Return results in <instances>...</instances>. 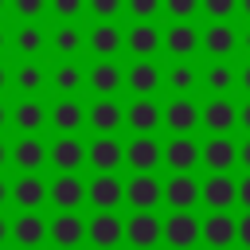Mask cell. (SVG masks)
I'll return each mask as SVG.
<instances>
[{"instance_id": "6da1fadb", "label": "cell", "mask_w": 250, "mask_h": 250, "mask_svg": "<svg viewBox=\"0 0 250 250\" xmlns=\"http://www.w3.org/2000/svg\"><path fill=\"white\" fill-rule=\"evenodd\" d=\"M199 238H203V223L191 215V207H176L164 219V242H172V246H195Z\"/></svg>"}, {"instance_id": "7a4b0ae2", "label": "cell", "mask_w": 250, "mask_h": 250, "mask_svg": "<svg viewBox=\"0 0 250 250\" xmlns=\"http://www.w3.org/2000/svg\"><path fill=\"white\" fill-rule=\"evenodd\" d=\"M164 125H168L172 133H191V129L203 125V109H199L188 94H176V98L164 105Z\"/></svg>"}, {"instance_id": "3957f363", "label": "cell", "mask_w": 250, "mask_h": 250, "mask_svg": "<svg viewBox=\"0 0 250 250\" xmlns=\"http://www.w3.org/2000/svg\"><path fill=\"white\" fill-rule=\"evenodd\" d=\"M160 160H164V148L156 145L152 133H137V137L125 145V164H129L133 172H152Z\"/></svg>"}, {"instance_id": "277c9868", "label": "cell", "mask_w": 250, "mask_h": 250, "mask_svg": "<svg viewBox=\"0 0 250 250\" xmlns=\"http://www.w3.org/2000/svg\"><path fill=\"white\" fill-rule=\"evenodd\" d=\"M199 195H203V203L211 211H227L238 199V180L230 172H211V180H203V191Z\"/></svg>"}, {"instance_id": "5b68a950", "label": "cell", "mask_w": 250, "mask_h": 250, "mask_svg": "<svg viewBox=\"0 0 250 250\" xmlns=\"http://www.w3.org/2000/svg\"><path fill=\"white\" fill-rule=\"evenodd\" d=\"M199 156H203V148L191 141V133H176V137L164 145V164H168L172 172H191V168L199 164Z\"/></svg>"}, {"instance_id": "8992f818", "label": "cell", "mask_w": 250, "mask_h": 250, "mask_svg": "<svg viewBox=\"0 0 250 250\" xmlns=\"http://www.w3.org/2000/svg\"><path fill=\"white\" fill-rule=\"evenodd\" d=\"M199 164H203V168H211V172H230V168L238 164V145H234L227 133H215V137L203 145Z\"/></svg>"}, {"instance_id": "52a82bcc", "label": "cell", "mask_w": 250, "mask_h": 250, "mask_svg": "<svg viewBox=\"0 0 250 250\" xmlns=\"http://www.w3.org/2000/svg\"><path fill=\"white\" fill-rule=\"evenodd\" d=\"M125 199H129L137 211H152V207L164 199V184H156L152 172H137V176L125 184Z\"/></svg>"}, {"instance_id": "ba28073f", "label": "cell", "mask_w": 250, "mask_h": 250, "mask_svg": "<svg viewBox=\"0 0 250 250\" xmlns=\"http://www.w3.org/2000/svg\"><path fill=\"white\" fill-rule=\"evenodd\" d=\"M125 125L133 133H152L156 125H164V109L152 102V94H137V102L125 109Z\"/></svg>"}, {"instance_id": "9c48e42d", "label": "cell", "mask_w": 250, "mask_h": 250, "mask_svg": "<svg viewBox=\"0 0 250 250\" xmlns=\"http://www.w3.org/2000/svg\"><path fill=\"white\" fill-rule=\"evenodd\" d=\"M238 125V109L227 94H211V102L203 105V129L211 133H230Z\"/></svg>"}, {"instance_id": "30bf717a", "label": "cell", "mask_w": 250, "mask_h": 250, "mask_svg": "<svg viewBox=\"0 0 250 250\" xmlns=\"http://www.w3.org/2000/svg\"><path fill=\"white\" fill-rule=\"evenodd\" d=\"M199 47H203L211 59H227V55H234V47H238V31H234L227 20H215V23L203 31Z\"/></svg>"}, {"instance_id": "8fae6325", "label": "cell", "mask_w": 250, "mask_h": 250, "mask_svg": "<svg viewBox=\"0 0 250 250\" xmlns=\"http://www.w3.org/2000/svg\"><path fill=\"white\" fill-rule=\"evenodd\" d=\"M199 31L188 23V20H180V23H172L168 31H164V51L172 55V59H191L195 55V47H199Z\"/></svg>"}, {"instance_id": "7c38bea8", "label": "cell", "mask_w": 250, "mask_h": 250, "mask_svg": "<svg viewBox=\"0 0 250 250\" xmlns=\"http://www.w3.org/2000/svg\"><path fill=\"white\" fill-rule=\"evenodd\" d=\"M125 238H129L133 246H152V242L164 238V223H160L152 211H137V215L125 223Z\"/></svg>"}, {"instance_id": "4fadbf2b", "label": "cell", "mask_w": 250, "mask_h": 250, "mask_svg": "<svg viewBox=\"0 0 250 250\" xmlns=\"http://www.w3.org/2000/svg\"><path fill=\"white\" fill-rule=\"evenodd\" d=\"M125 47H129L137 59H152V55L164 47V35H160L148 20H137V27H129V35H125Z\"/></svg>"}, {"instance_id": "5bb4252c", "label": "cell", "mask_w": 250, "mask_h": 250, "mask_svg": "<svg viewBox=\"0 0 250 250\" xmlns=\"http://www.w3.org/2000/svg\"><path fill=\"white\" fill-rule=\"evenodd\" d=\"M86 199H90L98 211H113V207L125 199V184H117V180H113V172H102V176L86 188Z\"/></svg>"}, {"instance_id": "9a60e30c", "label": "cell", "mask_w": 250, "mask_h": 250, "mask_svg": "<svg viewBox=\"0 0 250 250\" xmlns=\"http://www.w3.org/2000/svg\"><path fill=\"white\" fill-rule=\"evenodd\" d=\"M203 184H195L191 180V172H176L168 184H164V199H168V207L176 211V207H191V203H199L203 195Z\"/></svg>"}, {"instance_id": "2e32d148", "label": "cell", "mask_w": 250, "mask_h": 250, "mask_svg": "<svg viewBox=\"0 0 250 250\" xmlns=\"http://www.w3.org/2000/svg\"><path fill=\"white\" fill-rule=\"evenodd\" d=\"M86 152H90V164H94L98 172H113V168H121V164H125V148H121L109 133H102Z\"/></svg>"}, {"instance_id": "e0dca14e", "label": "cell", "mask_w": 250, "mask_h": 250, "mask_svg": "<svg viewBox=\"0 0 250 250\" xmlns=\"http://www.w3.org/2000/svg\"><path fill=\"white\" fill-rule=\"evenodd\" d=\"M234 238H238V223L227 211H211L203 219V242L207 246H230Z\"/></svg>"}, {"instance_id": "ac0fdd59", "label": "cell", "mask_w": 250, "mask_h": 250, "mask_svg": "<svg viewBox=\"0 0 250 250\" xmlns=\"http://www.w3.org/2000/svg\"><path fill=\"white\" fill-rule=\"evenodd\" d=\"M160 82H164V74L156 70L152 59H137V62L129 66V74H125V86H129L133 94H156Z\"/></svg>"}, {"instance_id": "d6986e66", "label": "cell", "mask_w": 250, "mask_h": 250, "mask_svg": "<svg viewBox=\"0 0 250 250\" xmlns=\"http://www.w3.org/2000/svg\"><path fill=\"white\" fill-rule=\"evenodd\" d=\"M51 199H55L62 211H74V207L86 199V184H82L78 176H70V172H66V176H59V180L51 184Z\"/></svg>"}, {"instance_id": "ffe728a7", "label": "cell", "mask_w": 250, "mask_h": 250, "mask_svg": "<svg viewBox=\"0 0 250 250\" xmlns=\"http://www.w3.org/2000/svg\"><path fill=\"white\" fill-rule=\"evenodd\" d=\"M164 82H168V90H172V94H191V90L203 82V74H199V70H195L188 59H176V62L168 66Z\"/></svg>"}, {"instance_id": "44dd1931", "label": "cell", "mask_w": 250, "mask_h": 250, "mask_svg": "<svg viewBox=\"0 0 250 250\" xmlns=\"http://www.w3.org/2000/svg\"><path fill=\"white\" fill-rule=\"evenodd\" d=\"M90 125H94L98 133H113V129H121V125H125V109L105 94V98L90 109Z\"/></svg>"}, {"instance_id": "7402d4cb", "label": "cell", "mask_w": 250, "mask_h": 250, "mask_svg": "<svg viewBox=\"0 0 250 250\" xmlns=\"http://www.w3.org/2000/svg\"><path fill=\"white\" fill-rule=\"evenodd\" d=\"M86 230H90V238H94L98 246H113V242H121V238H125V227H121V219H117V215H109V211L94 215Z\"/></svg>"}, {"instance_id": "603a6c76", "label": "cell", "mask_w": 250, "mask_h": 250, "mask_svg": "<svg viewBox=\"0 0 250 250\" xmlns=\"http://www.w3.org/2000/svg\"><path fill=\"white\" fill-rule=\"evenodd\" d=\"M234 82H238V74H234V66H230L227 59H215V62L203 70V86H207V94H230Z\"/></svg>"}, {"instance_id": "cb8c5ba5", "label": "cell", "mask_w": 250, "mask_h": 250, "mask_svg": "<svg viewBox=\"0 0 250 250\" xmlns=\"http://www.w3.org/2000/svg\"><path fill=\"white\" fill-rule=\"evenodd\" d=\"M121 43H125V35H121L113 23H98V27L90 31V51L102 55V59H113V55L121 51Z\"/></svg>"}, {"instance_id": "d4e9b609", "label": "cell", "mask_w": 250, "mask_h": 250, "mask_svg": "<svg viewBox=\"0 0 250 250\" xmlns=\"http://www.w3.org/2000/svg\"><path fill=\"white\" fill-rule=\"evenodd\" d=\"M86 156H90V152H86L74 137H59V141H55V148H51V160L59 164V172H74Z\"/></svg>"}, {"instance_id": "484cf974", "label": "cell", "mask_w": 250, "mask_h": 250, "mask_svg": "<svg viewBox=\"0 0 250 250\" xmlns=\"http://www.w3.org/2000/svg\"><path fill=\"white\" fill-rule=\"evenodd\" d=\"M125 82V74L113 66V62H94V70H90V86H94V94H117V86Z\"/></svg>"}, {"instance_id": "4316f807", "label": "cell", "mask_w": 250, "mask_h": 250, "mask_svg": "<svg viewBox=\"0 0 250 250\" xmlns=\"http://www.w3.org/2000/svg\"><path fill=\"white\" fill-rule=\"evenodd\" d=\"M51 234H55V242H62V246H74V242H82L90 230L82 227V219L78 215H70V211H62L59 219H55V227H51Z\"/></svg>"}, {"instance_id": "83f0119b", "label": "cell", "mask_w": 250, "mask_h": 250, "mask_svg": "<svg viewBox=\"0 0 250 250\" xmlns=\"http://www.w3.org/2000/svg\"><path fill=\"white\" fill-rule=\"evenodd\" d=\"M51 121H55L62 133H74V129L82 125V105H78V102H70V98H62V102L51 109Z\"/></svg>"}, {"instance_id": "f1b7e54d", "label": "cell", "mask_w": 250, "mask_h": 250, "mask_svg": "<svg viewBox=\"0 0 250 250\" xmlns=\"http://www.w3.org/2000/svg\"><path fill=\"white\" fill-rule=\"evenodd\" d=\"M43 160H47V148H43V145H39L35 137H23V141L16 145V164H20V168L35 172V168H39Z\"/></svg>"}, {"instance_id": "f546056e", "label": "cell", "mask_w": 250, "mask_h": 250, "mask_svg": "<svg viewBox=\"0 0 250 250\" xmlns=\"http://www.w3.org/2000/svg\"><path fill=\"white\" fill-rule=\"evenodd\" d=\"M12 195H16V203H20V207H39V203L47 199V188H43L35 176H23V180L16 184V191H12Z\"/></svg>"}, {"instance_id": "4dcf8cb0", "label": "cell", "mask_w": 250, "mask_h": 250, "mask_svg": "<svg viewBox=\"0 0 250 250\" xmlns=\"http://www.w3.org/2000/svg\"><path fill=\"white\" fill-rule=\"evenodd\" d=\"M43 121H47L43 105H35V102H20V105H16V125H20L23 133H35V129H43Z\"/></svg>"}, {"instance_id": "1f68e13d", "label": "cell", "mask_w": 250, "mask_h": 250, "mask_svg": "<svg viewBox=\"0 0 250 250\" xmlns=\"http://www.w3.org/2000/svg\"><path fill=\"white\" fill-rule=\"evenodd\" d=\"M55 86H59V94H74V90L82 86V70H78L74 62H62V66L55 70Z\"/></svg>"}, {"instance_id": "d6a6232c", "label": "cell", "mask_w": 250, "mask_h": 250, "mask_svg": "<svg viewBox=\"0 0 250 250\" xmlns=\"http://www.w3.org/2000/svg\"><path fill=\"white\" fill-rule=\"evenodd\" d=\"M47 230H43V219H35V215H23V219H16V238L20 242H39Z\"/></svg>"}, {"instance_id": "836d02e7", "label": "cell", "mask_w": 250, "mask_h": 250, "mask_svg": "<svg viewBox=\"0 0 250 250\" xmlns=\"http://www.w3.org/2000/svg\"><path fill=\"white\" fill-rule=\"evenodd\" d=\"M16 86H20L23 94H35V90L43 86V70H39L35 62H23V66H20V74H16Z\"/></svg>"}, {"instance_id": "e575fe53", "label": "cell", "mask_w": 250, "mask_h": 250, "mask_svg": "<svg viewBox=\"0 0 250 250\" xmlns=\"http://www.w3.org/2000/svg\"><path fill=\"white\" fill-rule=\"evenodd\" d=\"M55 47H59V55H74V51L82 47V31H78V27H62V31L55 35Z\"/></svg>"}, {"instance_id": "d590c367", "label": "cell", "mask_w": 250, "mask_h": 250, "mask_svg": "<svg viewBox=\"0 0 250 250\" xmlns=\"http://www.w3.org/2000/svg\"><path fill=\"white\" fill-rule=\"evenodd\" d=\"M199 8H203L211 20H230L234 8H238V0H199Z\"/></svg>"}, {"instance_id": "8d00e7d4", "label": "cell", "mask_w": 250, "mask_h": 250, "mask_svg": "<svg viewBox=\"0 0 250 250\" xmlns=\"http://www.w3.org/2000/svg\"><path fill=\"white\" fill-rule=\"evenodd\" d=\"M164 12L172 20H191L199 12V0H164Z\"/></svg>"}, {"instance_id": "74e56055", "label": "cell", "mask_w": 250, "mask_h": 250, "mask_svg": "<svg viewBox=\"0 0 250 250\" xmlns=\"http://www.w3.org/2000/svg\"><path fill=\"white\" fill-rule=\"evenodd\" d=\"M125 8H129L137 20H152V16L164 8V0H125Z\"/></svg>"}, {"instance_id": "f35d334b", "label": "cell", "mask_w": 250, "mask_h": 250, "mask_svg": "<svg viewBox=\"0 0 250 250\" xmlns=\"http://www.w3.org/2000/svg\"><path fill=\"white\" fill-rule=\"evenodd\" d=\"M16 47H20V51H23V55H27V51H31V55H35V51H39V47H43V35H39V31H35V27H23V31H20V39H16Z\"/></svg>"}, {"instance_id": "ab89813d", "label": "cell", "mask_w": 250, "mask_h": 250, "mask_svg": "<svg viewBox=\"0 0 250 250\" xmlns=\"http://www.w3.org/2000/svg\"><path fill=\"white\" fill-rule=\"evenodd\" d=\"M90 8H94V16H102V20H113V16L125 8V0H90Z\"/></svg>"}, {"instance_id": "60d3db41", "label": "cell", "mask_w": 250, "mask_h": 250, "mask_svg": "<svg viewBox=\"0 0 250 250\" xmlns=\"http://www.w3.org/2000/svg\"><path fill=\"white\" fill-rule=\"evenodd\" d=\"M55 12L70 20V16H78V12H82V0H55Z\"/></svg>"}, {"instance_id": "b9f144b4", "label": "cell", "mask_w": 250, "mask_h": 250, "mask_svg": "<svg viewBox=\"0 0 250 250\" xmlns=\"http://www.w3.org/2000/svg\"><path fill=\"white\" fill-rule=\"evenodd\" d=\"M16 12L20 16H39L43 12V0H16Z\"/></svg>"}, {"instance_id": "7bdbcfd3", "label": "cell", "mask_w": 250, "mask_h": 250, "mask_svg": "<svg viewBox=\"0 0 250 250\" xmlns=\"http://www.w3.org/2000/svg\"><path fill=\"white\" fill-rule=\"evenodd\" d=\"M238 242H242V246H250V207H246V215L238 219Z\"/></svg>"}, {"instance_id": "ee69618b", "label": "cell", "mask_w": 250, "mask_h": 250, "mask_svg": "<svg viewBox=\"0 0 250 250\" xmlns=\"http://www.w3.org/2000/svg\"><path fill=\"white\" fill-rule=\"evenodd\" d=\"M238 203H242V207H250V172L238 180Z\"/></svg>"}, {"instance_id": "f6af8a7d", "label": "cell", "mask_w": 250, "mask_h": 250, "mask_svg": "<svg viewBox=\"0 0 250 250\" xmlns=\"http://www.w3.org/2000/svg\"><path fill=\"white\" fill-rule=\"evenodd\" d=\"M238 164H242V168L250 172V137H246V141L238 145Z\"/></svg>"}, {"instance_id": "bcb514c9", "label": "cell", "mask_w": 250, "mask_h": 250, "mask_svg": "<svg viewBox=\"0 0 250 250\" xmlns=\"http://www.w3.org/2000/svg\"><path fill=\"white\" fill-rule=\"evenodd\" d=\"M238 86H242V90H246V94H250V62H246V66H242V70H238Z\"/></svg>"}, {"instance_id": "7dc6e473", "label": "cell", "mask_w": 250, "mask_h": 250, "mask_svg": "<svg viewBox=\"0 0 250 250\" xmlns=\"http://www.w3.org/2000/svg\"><path fill=\"white\" fill-rule=\"evenodd\" d=\"M238 125H242V129H246V133H250V102H246V105H242V109H238Z\"/></svg>"}, {"instance_id": "c3c4849f", "label": "cell", "mask_w": 250, "mask_h": 250, "mask_svg": "<svg viewBox=\"0 0 250 250\" xmlns=\"http://www.w3.org/2000/svg\"><path fill=\"white\" fill-rule=\"evenodd\" d=\"M238 47H242V51H246V55H250V27H246V31H242V35H238Z\"/></svg>"}, {"instance_id": "681fc988", "label": "cell", "mask_w": 250, "mask_h": 250, "mask_svg": "<svg viewBox=\"0 0 250 250\" xmlns=\"http://www.w3.org/2000/svg\"><path fill=\"white\" fill-rule=\"evenodd\" d=\"M238 12H242V16L250 20V0H238Z\"/></svg>"}, {"instance_id": "f907efd6", "label": "cell", "mask_w": 250, "mask_h": 250, "mask_svg": "<svg viewBox=\"0 0 250 250\" xmlns=\"http://www.w3.org/2000/svg\"><path fill=\"white\" fill-rule=\"evenodd\" d=\"M4 234H8V227H4V219H0V238H4Z\"/></svg>"}, {"instance_id": "816d5d0a", "label": "cell", "mask_w": 250, "mask_h": 250, "mask_svg": "<svg viewBox=\"0 0 250 250\" xmlns=\"http://www.w3.org/2000/svg\"><path fill=\"white\" fill-rule=\"evenodd\" d=\"M4 82H8V78H4V66H0V90H4Z\"/></svg>"}, {"instance_id": "f5cc1de1", "label": "cell", "mask_w": 250, "mask_h": 250, "mask_svg": "<svg viewBox=\"0 0 250 250\" xmlns=\"http://www.w3.org/2000/svg\"><path fill=\"white\" fill-rule=\"evenodd\" d=\"M4 195H8V191H4V184H0V203H4Z\"/></svg>"}, {"instance_id": "db71d44e", "label": "cell", "mask_w": 250, "mask_h": 250, "mask_svg": "<svg viewBox=\"0 0 250 250\" xmlns=\"http://www.w3.org/2000/svg\"><path fill=\"white\" fill-rule=\"evenodd\" d=\"M0 125H4V105H0Z\"/></svg>"}, {"instance_id": "11a10c76", "label": "cell", "mask_w": 250, "mask_h": 250, "mask_svg": "<svg viewBox=\"0 0 250 250\" xmlns=\"http://www.w3.org/2000/svg\"><path fill=\"white\" fill-rule=\"evenodd\" d=\"M0 164H4V145H0Z\"/></svg>"}, {"instance_id": "9f6ffc18", "label": "cell", "mask_w": 250, "mask_h": 250, "mask_svg": "<svg viewBox=\"0 0 250 250\" xmlns=\"http://www.w3.org/2000/svg\"><path fill=\"white\" fill-rule=\"evenodd\" d=\"M0 47H4V35H0Z\"/></svg>"}]
</instances>
